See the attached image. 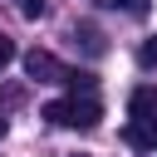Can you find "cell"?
<instances>
[{
    "label": "cell",
    "instance_id": "1",
    "mask_svg": "<svg viewBox=\"0 0 157 157\" xmlns=\"http://www.w3.org/2000/svg\"><path fill=\"white\" fill-rule=\"evenodd\" d=\"M39 118H49L54 128H78V132H88V128H98L103 103H98L93 88H74V98H54V103H44Z\"/></svg>",
    "mask_w": 157,
    "mask_h": 157
},
{
    "label": "cell",
    "instance_id": "2",
    "mask_svg": "<svg viewBox=\"0 0 157 157\" xmlns=\"http://www.w3.org/2000/svg\"><path fill=\"white\" fill-rule=\"evenodd\" d=\"M25 74H29L34 83H64V78H69V69H64L49 49H29V54H25Z\"/></svg>",
    "mask_w": 157,
    "mask_h": 157
},
{
    "label": "cell",
    "instance_id": "3",
    "mask_svg": "<svg viewBox=\"0 0 157 157\" xmlns=\"http://www.w3.org/2000/svg\"><path fill=\"white\" fill-rule=\"evenodd\" d=\"M123 142H128L132 152H157V123H147V118H128Z\"/></svg>",
    "mask_w": 157,
    "mask_h": 157
},
{
    "label": "cell",
    "instance_id": "4",
    "mask_svg": "<svg viewBox=\"0 0 157 157\" xmlns=\"http://www.w3.org/2000/svg\"><path fill=\"white\" fill-rule=\"evenodd\" d=\"M128 118H147V123H157V88H152V83H137V88L128 93Z\"/></svg>",
    "mask_w": 157,
    "mask_h": 157
},
{
    "label": "cell",
    "instance_id": "5",
    "mask_svg": "<svg viewBox=\"0 0 157 157\" xmlns=\"http://www.w3.org/2000/svg\"><path fill=\"white\" fill-rule=\"evenodd\" d=\"M137 64H142V69H157V34H152V39H142V49H137Z\"/></svg>",
    "mask_w": 157,
    "mask_h": 157
},
{
    "label": "cell",
    "instance_id": "6",
    "mask_svg": "<svg viewBox=\"0 0 157 157\" xmlns=\"http://www.w3.org/2000/svg\"><path fill=\"white\" fill-rule=\"evenodd\" d=\"M113 5H118V10H128L132 20H142V15L152 10V0H113Z\"/></svg>",
    "mask_w": 157,
    "mask_h": 157
},
{
    "label": "cell",
    "instance_id": "7",
    "mask_svg": "<svg viewBox=\"0 0 157 157\" xmlns=\"http://www.w3.org/2000/svg\"><path fill=\"white\" fill-rule=\"evenodd\" d=\"M15 5H20V15H25V20H39L49 0H15Z\"/></svg>",
    "mask_w": 157,
    "mask_h": 157
},
{
    "label": "cell",
    "instance_id": "8",
    "mask_svg": "<svg viewBox=\"0 0 157 157\" xmlns=\"http://www.w3.org/2000/svg\"><path fill=\"white\" fill-rule=\"evenodd\" d=\"M5 64H15V39H10V34H0V69H5Z\"/></svg>",
    "mask_w": 157,
    "mask_h": 157
},
{
    "label": "cell",
    "instance_id": "9",
    "mask_svg": "<svg viewBox=\"0 0 157 157\" xmlns=\"http://www.w3.org/2000/svg\"><path fill=\"white\" fill-rule=\"evenodd\" d=\"M0 137H5V113H0Z\"/></svg>",
    "mask_w": 157,
    "mask_h": 157
}]
</instances>
